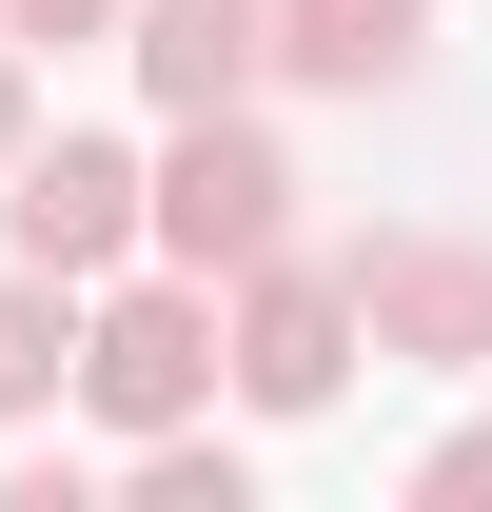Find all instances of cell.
Wrapping results in <instances>:
<instances>
[{"instance_id": "cell-1", "label": "cell", "mask_w": 492, "mask_h": 512, "mask_svg": "<svg viewBox=\"0 0 492 512\" xmlns=\"http://www.w3.org/2000/svg\"><path fill=\"white\" fill-rule=\"evenodd\" d=\"M217 394H237L217 276L138 256V276H99V296H79V414H99V434H178V414H217Z\"/></svg>"}, {"instance_id": "cell-2", "label": "cell", "mask_w": 492, "mask_h": 512, "mask_svg": "<svg viewBox=\"0 0 492 512\" xmlns=\"http://www.w3.org/2000/svg\"><path fill=\"white\" fill-rule=\"evenodd\" d=\"M217 335H237V414L256 434H315L335 394H355V355H374V316H355V256H256V276H217Z\"/></svg>"}, {"instance_id": "cell-3", "label": "cell", "mask_w": 492, "mask_h": 512, "mask_svg": "<svg viewBox=\"0 0 492 512\" xmlns=\"http://www.w3.org/2000/svg\"><path fill=\"white\" fill-rule=\"evenodd\" d=\"M0 256H40V276H138L158 256V138H99V119H40L20 138V178H0Z\"/></svg>"}, {"instance_id": "cell-4", "label": "cell", "mask_w": 492, "mask_h": 512, "mask_svg": "<svg viewBox=\"0 0 492 512\" xmlns=\"http://www.w3.org/2000/svg\"><path fill=\"white\" fill-rule=\"evenodd\" d=\"M296 138L256 119V99H217V119H158V256L178 276H256V256H296Z\"/></svg>"}, {"instance_id": "cell-5", "label": "cell", "mask_w": 492, "mask_h": 512, "mask_svg": "<svg viewBox=\"0 0 492 512\" xmlns=\"http://www.w3.org/2000/svg\"><path fill=\"white\" fill-rule=\"evenodd\" d=\"M335 256H355V316L394 375H492V237L473 217H374Z\"/></svg>"}, {"instance_id": "cell-6", "label": "cell", "mask_w": 492, "mask_h": 512, "mask_svg": "<svg viewBox=\"0 0 492 512\" xmlns=\"http://www.w3.org/2000/svg\"><path fill=\"white\" fill-rule=\"evenodd\" d=\"M119 79L158 99V119H217V99L276 79V0H138V20H119Z\"/></svg>"}, {"instance_id": "cell-7", "label": "cell", "mask_w": 492, "mask_h": 512, "mask_svg": "<svg viewBox=\"0 0 492 512\" xmlns=\"http://www.w3.org/2000/svg\"><path fill=\"white\" fill-rule=\"evenodd\" d=\"M276 79L296 99H414L433 79V0H276Z\"/></svg>"}, {"instance_id": "cell-8", "label": "cell", "mask_w": 492, "mask_h": 512, "mask_svg": "<svg viewBox=\"0 0 492 512\" xmlns=\"http://www.w3.org/2000/svg\"><path fill=\"white\" fill-rule=\"evenodd\" d=\"M60 394H79V276L0 256V434H40Z\"/></svg>"}, {"instance_id": "cell-9", "label": "cell", "mask_w": 492, "mask_h": 512, "mask_svg": "<svg viewBox=\"0 0 492 512\" xmlns=\"http://www.w3.org/2000/svg\"><path fill=\"white\" fill-rule=\"evenodd\" d=\"M119 512H256V453L217 434V414H178V434H119Z\"/></svg>"}, {"instance_id": "cell-10", "label": "cell", "mask_w": 492, "mask_h": 512, "mask_svg": "<svg viewBox=\"0 0 492 512\" xmlns=\"http://www.w3.org/2000/svg\"><path fill=\"white\" fill-rule=\"evenodd\" d=\"M414 512H492V414H453V434L414 453Z\"/></svg>"}, {"instance_id": "cell-11", "label": "cell", "mask_w": 492, "mask_h": 512, "mask_svg": "<svg viewBox=\"0 0 492 512\" xmlns=\"http://www.w3.org/2000/svg\"><path fill=\"white\" fill-rule=\"evenodd\" d=\"M138 0H0V40H40V60H60V40H119Z\"/></svg>"}, {"instance_id": "cell-12", "label": "cell", "mask_w": 492, "mask_h": 512, "mask_svg": "<svg viewBox=\"0 0 492 512\" xmlns=\"http://www.w3.org/2000/svg\"><path fill=\"white\" fill-rule=\"evenodd\" d=\"M20 138H40V40H0V178H20Z\"/></svg>"}]
</instances>
